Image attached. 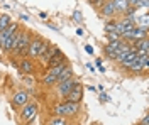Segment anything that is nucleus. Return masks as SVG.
<instances>
[{
  "mask_svg": "<svg viewBox=\"0 0 149 125\" xmlns=\"http://www.w3.org/2000/svg\"><path fill=\"white\" fill-rule=\"evenodd\" d=\"M129 71L132 75H141V73H144V69H142V61H141L139 56L132 61V64L129 66Z\"/></svg>",
  "mask_w": 149,
  "mask_h": 125,
  "instance_id": "nucleus-13",
  "label": "nucleus"
},
{
  "mask_svg": "<svg viewBox=\"0 0 149 125\" xmlns=\"http://www.w3.org/2000/svg\"><path fill=\"white\" fill-rule=\"evenodd\" d=\"M136 58H137V54H136V52H129V54H125V58L119 63V66H120L122 69H129V66L132 64V61H134Z\"/></svg>",
  "mask_w": 149,
  "mask_h": 125,
  "instance_id": "nucleus-16",
  "label": "nucleus"
},
{
  "mask_svg": "<svg viewBox=\"0 0 149 125\" xmlns=\"http://www.w3.org/2000/svg\"><path fill=\"white\" fill-rule=\"evenodd\" d=\"M20 19H22V20H29L31 17H29V15H26V14H22V15H20Z\"/></svg>",
  "mask_w": 149,
  "mask_h": 125,
  "instance_id": "nucleus-33",
  "label": "nucleus"
},
{
  "mask_svg": "<svg viewBox=\"0 0 149 125\" xmlns=\"http://www.w3.org/2000/svg\"><path fill=\"white\" fill-rule=\"evenodd\" d=\"M19 69L22 75H32L36 71V66H34V61L31 58H22L19 61Z\"/></svg>",
  "mask_w": 149,
  "mask_h": 125,
  "instance_id": "nucleus-9",
  "label": "nucleus"
},
{
  "mask_svg": "<svg viewBox=\"0 0 149 125\" xmlns=\"http://www.w3.org/2000/svg\"><path fill=\"white\" fill-rule=\"evenodd\" d=\"M98 14H100L105 20L107 19H115V7H113V2H112V0H105V3L100 7Z\"/></svg>",
  "mask_w": 149,
  "mask_h": 125,
  "instance_id": "nucleus-8",
  "label": "nucleus"
},
{
  "mask_svg": "<svg viewBox=\"0 0 149 125\" xmlns=\"http://www.w3.org/2000/svg\"><path fill=\"white\" fill-rule=\"evenodd\" d=\"M86 90H88V91H97V88L92 86V85H90V86H86Z\"/></svg>",
  "mask_w": 149,
  "mask_h": 125,
  "instance_id": "nucleus-34",
  "label": "nucleus"
},
{
  "mask_svg": "<svg viewBox=\"0 0 149 125\" xmlns=\"http://www.w3.org/2000/svg\"><path fill=\"white\" fill-rule=\"evenodd\" d=\"M10 22H12V17H10L9 14H2V15H0V32L9 27Z\"/></svg>",
  "mask_w": 149,
  "mask_h": 125,
  "instance_id": "nucleus-19",
  "label": "nucleus"
},
{
  "mask_svg": "<svg viewBox=\"0 0 149 125\" xmlns=\"http://www.w3.org/2000/svg\"><path fill=\"white\" fill-rule=\"evenodd\" d=\"M98 71H100V73H105L107 69H105V66H103V64H102V66H98Z\"/></svg>",
  "mask_w": 149,
  "mask_h": 125,
  "instance_id": "nucleus-36",
  "label": "nucleus"
},
{
  "mask_svg": "<svg viewBox=\"0 0 149 125\" xmlns=\"http://www.w3.org/2000/svg\"><path fill=\"white\" fill-rule=\"evenodd\" d=\"M32 36H34V34H32L29 29L20 27V30H19V39H17V42H15V46H14L12 56H17L24 48H27L29 44H31V41H32Z\"/></svg>",
  "mask_w": 149,
  "mask_h": 125,
  "instance_id": "nucleus-3",
  "label": "nucleus"
},
{
  "mask_svg": "<svg viewBox=\"0 0 149 125\" xmlns=\"http://www.w3.org/2000/svg\"><path fill=\"white\" fill-rule=\"evenodd\" d=\"M109 100H110V96L107 95V93H100V102H102V103H107V102H109Z\"/></svg>",
  "mask_w": 149,
  "mask_h": 125,
  "instance_id": "nucleus-27",
  "label": "nucleus"
},
{
  "mask_svg": "<svg viewBox=\"0 0 149 125\" xmlns=\"http://www.w3.org/2000/svg\"><path fill=\"white\" fill-rule=\"evenodd\" d=\"M95 66H97V68L102 66V58H97V59H95Z\"/></svg>",
  "mask_w": 149,
  "mask_h": 125,
  "instance_id": "nucleus-32",
  "label": "nucleus"
},
{
  "mask_svg": "<svg viewBox=\"0 0 149 125\" xmlns=\"http://www.w3.org/2000/svg\"><path fill=\"white\" fill-rule=\"evenodd\" d=\"M61 63H68V58L65 56V52L61 51V49H58L54 54H53V58L47 61V68H53V66H58V64H61Z\"/></svg>",
  "mask_w": 149,
  "mask_h": 125,
  "instance_id": "nucleus-10",
  "label": "nucleus"
},
{
  "mask_svg": "<svg viewBox=\"0 0 149 125\" xmlns=\"http://www.w3.org/2000/svg\"><path fill=\"white\" fill-rule=\"evenodd\" d=\"M37 113H39V106H37V103L29 102V103H26L24 106H20L19 118H20V122H22L24 125H29V124H32V122L36 120Z\"/></svg>",
  "mask_w": 149,
  "mask_h": 125,
  "instance_id": "nucleus-2",
  "label": "nucleus"
},
{
  "mask_svg": "<svg viewBox=\"0 0 149 125\" xmlns=\"http://www.w3.org/2000/svg\"><path fill=\"white\" fill-rule=\"evenodd\" d=\"M39 17H41V20H46L47 19V14H46V12H39Z\"/></svg>",
  "mask_w": 149,
  "mask_h": 125,
  "instance_id": "nucleus-29",
  "label": "nucleus"
},
{
  "mask_svg": "<svg viewBox=\"0 0 149 125\" xmlns=\"http://www.w3.org/2000/svg\"><path fill=\"white\" fill-rule=\"evenodd\" d=\"M105 37H107L109 42H112V41H122L120 36H119L117 32H105Z\"/></svg>",
  "mask_w": 149,
  "mask_h": 125,
  "instance_id": "nucleus-22",
  "label": "nucleus"
},
{
  "mask_svg": "<svg viewBox=\"0 0 149 125\" xmlns=\"http://www.w3.org/2000/svg\"><path fill=\"white\" fill-rule=\"evenodd\" d=\"M85 51H86L88 54H93V48L92 46H85Z\"/></svg>",
  "mask_w": 149,
  "mask_h": 125,
  "instance_id": "nucleus-31",
  "label": "nucleus"
},
{
  "mask_svg": "<svg viewBox=\"0 0 149 125\" xmlns=\"http://www.w3.org/2000/svg\"><path fill=\"white\" fill-rule=\"evenodd\" d=\"M24 85L29 88H32L34 86V79H32V76L31 75H24Z\"/></svg>",
  "mask_w": 149,
  "mask_h": 125,
  "instance_id": "nucleus-25",
  "label": "nucleus"
},
{
  "mask_svg": "<svg viewBox=\"0 0 149 125\" xmlns=\"http://www.w3.org/2000/svg\"><path fill=\"white\" fill-rule=\"evenodd\" d=\"M58 49H59V48H58L56 44H51V46H49V49H47L46 52H44V54H42V56L39 58V61H41V63H44V64H47V61L53 58V54H54Z\"/></svg>",
  "mask_w": 149,
  "mask_h": 125,
  "instance_id": "nucleus-14",
  "label": "nucleus"
},
{
  "mask_svg": "<svg viewBox=\"0 0 149 125\" xmlns=\"http://www.w3.org/2000/svg\"><path fill=\"white\" fill-rule=\"evenodd\" d=\"M46 125H71L70 118H65V117H51L46 122Z\"/></svg>",
  "mask_w": 149,
  "mask_h": 125,
  "instance_id": "nucleus-15",
  "label": "nucleus"
},
{
  "mask_svg": "<svg viewBox=\"0 0 149 125\" xmlns=\"http://www.w3.org/2000/svg\"><path fill=\"white\" fill-rule=\"evenodd\" d=\"M86 68H88V69H90V71H95V66H93V64H90V63H88V64H86Z\"/></svg>",
  "mask_w": 149,
  "mask_h": 125,
  "instance_id": "nucleus-35",
  "label": "nucleus"
},
{
  "mask_svg": "<svg viewBox=\"0 0 149 125\" xmlns=\"http://www.w3.org/2000/svg\"><path fill=\"white\" fill-rule=\"evenodd\" d=\"M65 102H70V103H80V105H81V102H83V86H81V81H78L76 86L66 95Z\"/></svg>",
  "mask_w": 149,
  "mask_h": 125,
  "instance_id": "nucleus-6",
  "label": "nucleus"
},
{
  "mask_svg": "<svg viewBox=\"0 0 149 125\" xmlns=\"http://www.w3.org/2000/svg\"><path fill=\"white\" fill-rule=\"evenodd\" d=\"M122 17H129V19H134V17H137V9L130 5L129 9H127L125 12H124V14H122Z\"/></svg>",
  "mask_w": 149,
  "mask_h": 125,
  "instance_id": "nucleus-20",
  "label": "nucleus"
},
{
  "mask_svg": "<svg viewBox=\"0 0 149 125\" xmlns=\"http://www.w3.org/2000/svg\"><path fill=\"white\" fill-rule=\"evenodd\" d=\"M137 125H149V122H148V113H144V117H142V120H141Z\"/></svg>",
  "mask_w": 149,
  "mask_h": 125,
  "instance_id": "nucleus-28",
  "label": "nucleus"
},
{
  "mask_svg": "<svg viewBox=\"0 0 149 125\" xmlns=\"http://www.w3.org/2000/svg\"><path fill=\"white\" fill-rule=\"evenodd\" d=\"M68 64V63H61V64H58V66H53V68H47L46 69V73H49V75H53L54 78L59 76V73L65 69V66Z\"/></svg>",
  "mask_w": 149,
  "mask_h": 125,
  "instance_id": "nucleus-18",
  "label": "nucleus"
},
{
  "mask_svg": "<svg viewBox=\"0 0 149 125\" xmlns=\"http://www.w3.org/2000/svg\"><path fill=\"white\" fill-rule=\"evenodd\" d=\"M41 83H42V86L46 88H51V86H56V78L53 75H49V73H44V76L41 79Z\"/></svg>",
  "mask_w": 149,
  "mask_h": 125,
  "instance_id": "nucleus-17",
  "label": "nucleus"
},
{
  "mask_svg": "<svg viewBox=\"0 0 149 125\" xmlns=\"http://www.w3.org/2000/svg\"><path fill=\"white\" fill-rule=\"evenodd\" d=\"M42 42H44V39L41 36H32V41L29 44V58L31 59H37V54H39V49L42 46Z\"/></svg>",
  "mask_w": 149,
  "mask_h": 125,
  "instance_id": "nucleus-7",
  "label": "nucleus"
},
{
  "mask_svg": "<svg viewBox=\"0 0 149 125\" xmlns=\"http://www.w3.org/2000/svg\"><path fill=\"white\" fill-rule=\"evenodd\" d=\"M49 46H51V42H49V41H44V42H42V46H41V49H39V54H37V59L41 58L47 49H49Z\"/></svg>",
  "mask_w": 149,
  "mask_h": 125,
  "instance_id": "nucleus-24",
  "label": "nucleus"
},
{
  "mask_svg": "<svg viewBox=\"0 0 149 125\" xmlns=\"http://www.w3.org/2000/svg\"><path fill=\"white\" fill-rule=\"evenodd\" d=\"M71 19H73L74 22H78V24H81V22H83V17H81V12H80V10H74Z\"/></svg>",
  "mask_w": 149,
  "mask_h": 125,
  "instance_id": "nucleus-26",
  "label": "nucleus"
},
{
  "mask_svg": "<svg viewBox=\"0 0 149 125\" xmlns=\"http://www.w3.org/2000/svg\"><path fill=\"white\" fill-rule=\"evenodd\" d=\"M71 76H73V68H71V64L68 63V64L65 66V69L59 73V76L56 78V85L61 83V81H65V79H68V78H71Z\"/></svg>",
  "mask_w": 149,
  "mask_h": 125,
  "instance_id": "nucleus-12",
  "label": "nucleus"
},
{
  "mask_svg": "<svg viewBox=\"0 0 149 125\" xmlns=\"http://www.w3.org/2000/svg\"><path fill=\"white\" fill-rule=\"evenodd\" d=\"M54 117H65V118H74L80 115L81 112V105L80 103H70V102H59L51 108Z\"/></svg>",
  "mask_w": 149,
  "mask_h": 125,
  "instance_id": "nucleus-1",
  "label": "nucleus"
},
{
  "mask_svg": "<svg viewBox=\"0 0 149 125\" xmlns=\"http://www.w3.org/2000/svg\"><path fill=\"white\" fill-rule=\"evenodd\" d=\"M112 2H113V7H115V17L117 15H122L130 7L129 0H112Z\"/></svg>",
  "mask_w": 149,
  "mask_h": 125,
  "instance_id": "nucleus-11",
  "label": "nucleus"
},
{
  "mask_svg": "<svg viewBox=\"0 0 149 125\" xmlns=\"http://www.w3.org/2000/svg\"><path fill=\"white\" fill-rule=\"evenodd\" d=\"M83 34H85V30L81 29V27H78V29H76V36H80V37H81Z\"/></svg>",
  "mask_w": 149,
  "mask_h": 125,
  "instance_id": "nucleus-30",
  "label": "nucleus"
},
{
  "mask_svg": "<svg viewBox=\"0 0 149 125\" xmlns=\"http://www.w3.org/2000/svg\"><path fill=\"white\" fill-rule=\"evenodd\" d=\"M78 81H80L78 78L71 76V78H68V79H65V81H61V83H58V85L54 86L56 95L59 96V98H63V100H65L66 95H68V93H70L74 86H76V83H78Z\"/></svg>",
  "mask_w": 149,
  "mask_h": 125,
  "instance_id": "nucleus-4",
  "label": "nucleus"
},
{
  "mask_svg": "<svg viewBox=\"0 0 149 125\" xmlns=\"http://www.w3.org/2000/svg\"><path fill=\"white\" fill-rule=\"evenodd\" d=\"M88 3H90V5H92L97 12H98V10H100V7L105 3V0H88Z\"/></svg>",
  "mask_w": 149,
  "mask_h": 125,
  "instance_id": "nucleus-23",
  "label": "nucleus"
},
{
  "mask_svg": "<svg viewBox=\"0 0 149 125\" xmlns=\"http://www.w3.org/2000/svg\"><path fill=\"white\" fill-rule=\"evenodd\" d=\"M0 46H2V32H0Z\"/></svg>",
  "mask_w": 149,
  "mask_h": 125,
  "instance_id": "nucleus-37",
  "label": "nucleus"
},
{
  "mask_svg": "<svg viewBox=\"0 0 149 125\" xmlns=\"http://www.w3.org/2000/svg\"><path fill=\"white\" fill-rule=\"evenodd\" d=\"M31 102V93H29L27 90H19V91H15L14 95H12V98H10V103H12V106L17 110V108H20V106H24L26 103H29Z\"/></svg>",
  "mask_w": 149,
  "mask_h": 125,
  "instance_id": "nucleus-5",
  "label": "nucleus"
},
{
  "mask_svg": "<svg viewBox=\"0 0 149 125\" xmlns=\"http://www.w3.org/2000/svg\"><path fill=\"white\" fill-rule=\"evenodd\" d=\"M105 32H113V29H115V19H107L105 20Z\"/></svg>",
  "mask_w": 149,
  "mask_h": 125,
  "instance_id": "nucleus-21",
  "label": "nucleus"
}]
</instances>
